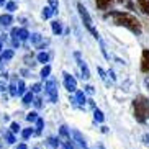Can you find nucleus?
<instances>
[{"label": "nucleus", "instance_id": "obj_1", "mask_svg": "<svg viewBox=\"0 0 149 149\" xmlns=\"http://www.w3.org/2000/svg\"><path fill=\"white\" fill-rule=\"evenodd\" d=\"M105 17L107 18H111L115 25L128 28V30L131 31V33H134L136 36H139L141 33H143L141 22L134 17V15L128 13V12H110V13H107Z\"/></svg>", "mask_w": 149, "mask_h": 149}, {"label": "nucleus", "instance_id": "obj_2", "mask_svg": "<svg viewBox=\"0 0 149 149\" xmlns=\"http://www.w3.org/2000/svg\"><path fill=\"white\" fill-rule=\"evenodd\" d=\"M133 108H134V118L136 121L144 123L149 116V100L143 95H138L133 100Z\"/></svg>", "mask_w": 149, "mask_h": 149}, {"label": "nucleus", "instance_id": "obj_3", "mask_svg": "<svg viewBox=\"0 0 149 149\" xmlns=\"http://www.w3.org/2000/svg\"><path fill=\"white\" fill-rule=\"evenodd\" d=\"M77 10H79V15H80V18H82V23L85 25V28L93 35V38L98 40V31L95 30V26H93V22H92V18H90V15H88V10L85 8L80 2L77 3Z\"/></svg>", "mask_w": 149, "mask_h": 149}, {"label": "nucleus", "instance_id": "obj_4", "mask_svg": "<svg viewBox=\"0 0 149 149\" xmlns=\"http://www.w3.org/2000/svg\"><path fill=\"white\" fill-rule=\"evenodd\" d=\"M44 88H46V95L49 97V100L53 102V103H57V98H59V95H57V82L53 79V77L48 79Z\"/></svg>", "mask_w": 149, "mask_h": 149}, {"label": "nucleus", "instance_id": "obj_5", "mask_svg": "<svg viewBox=\"0 0 149 149\" xmlns=\"http://www.w3.org/2000/svg\"><path fill=\"white\" fill-rule=\"evenodd\" d=\"M64 87H66L67 92H77V80L69 74V72H64Z\"/></svg>", "mask_w": 149, "mask_h": 149}, {"label": "nucleus", "instance_id": "obj_6", "mask_svg": "<svg viewBox=\"0 0 149 149\" xmlns=\"http://www.w3.org/2000/svg\"><path fill=\"white\" fill-rule=\"evenodd\" d=\"M75 56V59H77V64H79V67H80V72H82V79H90V70H88V66L85 64V61H82L80 59V54L79 53H75L74 54Z\"/></svg>", "mask_w": 149, "mask_h": 149}, {"label": "nucleus", "instance_id": "obj_7", "mask_svg": "<svg viewBox=\"0 0 149 149\" xmlns=\"http://www.w3.org/2000/svg\"><path fill=\"white\" fill-rule=\"evenodd\" d=\"M125 0H95V5L98 10H108L115 3H123Z\"/></svg>", "mask_w": 149, "mask_h": 149}, {"label": "nucleus", "instance_id": "obj_8", "mask_svg": "<svg viewBox=\"0 0 149 149\" xmlns=\"http://www.w3.org/2000/svg\"><path fill=\"white\" fill-rule=\"evenodd\" d=\"M141 72L149 74V49H143V54H141Z\"/></svg>", "mask_w": 149, "mask_h": 149}, {"label": "nucleus", "instance_id": "obj_9", "mask_svg": "<svg viewBox=\"0 0 149 149\" xmlns=\"http://www.w3.org/2000/svg\"><path fill=\"white\" fill-rule=\"evenodd\" d=\"M72 136H74V139L77 141V144L80 146V148H84V149H88L87 148V143H85V139H84V136L80 134L77 130H72Z\"/></svg>", "mask_w": 149, "mask_h": 149}, {"label": "nucleus", "instance_id": "obj_10", "mask_svg": "<svg viewBox=\"0 0 149 149\" xmlns=\"http://www.w3.org/2000/svg\"><path fill=\"white\" fill-rule=\"evenodd\" d=\"M75 107H80V108H84L85 107V102H87V98H85V95H84V92H75Z\"/></svg>", "mask_w": 149, "mask_h": 149}, {"label": "nucleus", "instance_id": "obj_11", "mask_svg": "<svg viewBox=\"0 0 149 149\" xmlns=\"http://www.w3.org/2000/svg\"><path fill=\"white\" fill-rule=\"evenodd\" d=\"M138 7L144 15H149V0H138Z\"/></svg>", "mask_w": 149, "mask_h": 149}, {"label": "nucleus", "instance_id": "obj_12", "mask_svg": "<svg viewBox=\"0 0 149 149\" xmlns=\"http://www.w3.org/2000/svg\"><path fill=\"white\" fill-rule=\"evenodd\" d=\"M30 40H31V43H33L36 48H38V46L43 43V36H41L40 33H33V35H30Z\"/></svg>", "mask_w": 149, "mask_h": 149}, {"label": "nucleus", "instance_id": "obj_13", "mask_svg": "<svg viewBox=\"0 0 149 149\" xmlns=\"http://www.w3.org/2000/svg\"><path fill=\"white\" fill-rule=\"evenodd\" d=\"M59 138H61L62 143H64V141H70V136H69V131H67V126H61V130H59Z\"/></svg>", "mask_w": 149, "mask_h": 149}, {"label": "nucleus", "instance_id": "obj_14", "mask_svg": "<svg viewBox=\"0 0 149 149\" xmlns=\"http://www.w3.org/2000/svg\"><path fill=\"white\" fill-rule=\"evenodd\" d=\"M18 40L20 41H25L30 38V33H28V30H25V28H18Z\"/></svg>", "mask_w": 149, "mask_h": 149}, {"label": "nucleus", "instance_id": "obj_15", "mask_svg": "<svg viewBox=\"0 0 149 149\" xmlns=\"http://www.w3.org/2000/svg\"><path fill=\"white\" fill-rule=\"evenodd\" d=\"M13 22V18H12V15H0V23H2V25H3V26H8L10 23Z\"/></svg>", "mask_w": 149, "mask_h": 149}, {"label": "nucleus", "instance_id": "obj_16", "mask_svg": "<svg viewBox=\"0 0 149 149\" xmlns=\"http://www.w3.org/2000/svg\"><path fill=\"white\" fill-rule=\"evenodd\" d=\"M53 33H54V35H57V36L62 33V25L59 22H53Z\"/></svg>", "mask_w": 149, "mask_h": 149}, {"label": "nucleus", "instance_id": "obj_17", "mask_svg": "<svg viewBox=\"0 0 149 149\" xmlns=\"http://www.w3.org/2000/svg\"><path fill=\"white\" fill-rule=\"evenodd\" d=\"M93 118H95V121L102 123L103 120H105V116H103V113H102L98 108H95V110H93Z\"/></svg>", "mask_w": 149, "mask_h": 149}, {"label": "nucleus", "instance_id": "obj_18", "mask_svg": "<svg viewBox=\"0 0 149 149\" xmlns=\"http://www.w3.org/2000/svg\"><path fill=\"white\" fill-rule=\"evenodd\" d=\"M97 70H98V74H100L102 80H103V82H105L107 85H110V79H108V74H107L105 70L102 69V67H98V69H97Z\"/></svg>", "mask_w": 149, "mask_h": 149}, {"label": "nucleus", "instance_id": "obj_19", "mask_svg": "<svg viewBox=\"0 0 149 149\" xmlns=\"http://www.w3.org/2000/svg\"><path fill=\"white\" fill-rule=\"evenodd\" d=\"M48 144H49V148H53V149H57L59 146H61V143L56 139V138H48Z\"/></svg>", "mask_w": 149, "mask_h": 149}, {"label": "nucleus", "instance_id": "obj_20", "mask_svg": "<svg viewBox=\"0 0 149 149\" xmlns=\"http://www.w3.org/2000/svg\"><path fill=\"white\" fill-rule=\"evenodd\" d=\"M53 8H51V7H44V10H43V18L44 20H48V18H51L53 17Z\"/></svg>", "mask_w": 149, "mask_h": 149}, {"label": "nucleus", "instance_id": "obj_21", "mask_svg": "<svg viewBox=\"0 0 149 149\" xmlns=\"http://www.w3.org/2000/svg\"><path fill=\"white\" fill-rule=\"evenodd\" d=\"M5 139H7V143H8V144H13L15 141H17L12 131H5Z\"/></svg>", "mask_w": 149, "mask_h": 149}, {"label": "nucleus", "instance_id": "obj_22", "mask_svg": "<svg viewBox=\"0 0 149 149\" xmlns=\"http://www.w3.org/2000/svg\"><path fill=\"white\" fill-rule=\"evenodd\" d=\"M31 102H33V92L25 93V95H23V103H25V105H30Z\"/></svg>", "mask_w": 149, "mask_h": 149}, {"label": "nucleus", "instance_id": "obj_23", "mask_svg": "<svg viewBox=\"0 0 149 149\" xmlns=\"http://www.w3.org/2000/svg\"><path fill=\"white\" fill-rule=\"evenodd\" d=\"M49 61V54L48 53H40V54H38V62H43V64H44V62H48Z\"/></svg>", "mask_w": 149, "mask_h": 149}, {"label": "nucleus", "instance_id": "obj_24", "mask_svg": "<svg viewBox=\"0 0 149 149\" xmlns=\"http://www.w3.org/2000/svg\"><path fill=\"white\" fill-rule=\"evenodd\" d=\"M38 118H40V116H38V113H36V111H31V113L26 115V120H28L30 123H35Z\"/></svg>", "mask_w": 149, "mask_h": 149}, {"label": "nucleus", "instance_id": "obj_25", "mask_svg": "<svg viewBox=\"0 0 149 149\" xmlns=\"http://www.w3.org/2000/svg\"><path fill=\"white\" fill-rule=\"evenodd\" d=\"M49 74H51V67L44 66L43 69H41V77H43V79H46V77H49Z\"/></svg>", "mask_w": 149, "mask_h": 149}, {"label": "nucleus", "instance_id": "obj_26", "mask_svg": "<svg viewBox=\"0 0 149 149\" xmlns=\"http://www.w3.org/2000/svg\"><path fill=\"white\" fill-rule=\"evenodd\" d=\"M33 128H26V130H23L22 131V136H23V139H28V138H30L31 134H33Z\"/></svg>", "mask_w": 149, "mask_h": 149}, {"label": "nucleus", "instance_id": "obj_27", "mask_svg": "<svg viewBox=\"0 0 149 149\" xmlns=\"http://www.w3.org/2000/svg\"><path fill=\"white\" fill-rule=\"evenodd\" d=\"M17 92H18V95H20V97L25 95V82H23V80H20V82H18V88H17Z\"/></svg>", "mask_w": 149, "mask_h": 149}, {"label": "nucleus", "instance_id": "obj_28", "mask_svg": "<svg viewBox=\"0 0 149 149\" xmlns=\"http://www.w3.org/2000/svg\"><path fill=\"white\" fill-rule=\"evenodd\" d=\"M43 126H44L43 118H38V120H36V133H41V131H43Z\"/></svg>", "mask_w": 149, "mask_h": 149}, {"label": "nucleus", "instance_id": "obj_29", "mask_svg": "<svg viewBox=\"0 0 149 149\" xmlns=\"http://www.w3.org/2000/svg\"><path fill=\"white\" fill-rule=\"evenodd\" d=\"M10 131L12 133H20V125H18L17 121H13L12 125H10Z\"/></svg>", "mask_w": 149, "mask_h": 149}, {"label": "nucleus", "instance_id": "obj_30", "mask_svg": "<svg viewBox=\"0 0 149 149\" xmlns=\"http://www.w3.org/2000/svg\"><path fill=\"white\" fill-rule=\"evenodd\" d=\"M2 57H3V59H12V57H13V51H12V49H7V51H3Z\"/></svg>", "mask_w": 149, "mask_h": 149}, {"label": "nucleus", "instance_id": "obj_31", "mask_svg": "<svg viewBox=\"0 0 149 149\" xmlns=\"http://www.w3.org/2000/svg\"><path fill=\"white\" fill-rule=\"evenodd\" d=\"M8 88H10V95H12V97H17V95H18V92H17V84H15V82L12 84Z\"/></svg>", "mask_w": 149, "mask_h": 149}, {"label": "nucleus", "instance_id": "obj_32", "mask_svg": "<svg viewBox=\"0 0 149 149\" xmlns=\"http://www.w3.org/2000/svg\"><path fill=\"white\" fill-rule=\"evenodd\" d=\"M49 5H51L53 12L56 13V12H57V7H59V2H57V0H49Z\"/></svg>", "mask_w": 149, "mask_h": 149}, {"label": "nucleus", "instance_id": "obj_33", "mask_svg": "<svg viewBox=\"0 0 149 149\" xmlns=\"http://www.w3.org/2000/svg\"><path fill=\"white\" fill-rule=\"evenodd\" d=\"M5 7H7V10H8V12H15V10H17V3H15V2H8Z\"/></svg>", "mask_w": 149, "mask_h": 149}, {"label": "nucleus", "instance_id": "obj_34", "mask_svg": "<svg viewBox=\"0 0 149 149\" xmlns=\"http://www.w3.org/2000/svg\"><path fill=\"white\" fill-rule=\"evenodd\" d=\"M31 92H33V93H38V92H41V84H35V85L31 87Z\"/></svg>", "mask_w": 149, "mask_h": 149}, {"label": "nucleus", "instance_id": "obj_35", "mask_svg": "<svg viewBox=\"0 0 149 149\" xmlns=\"http://www.w3.org/2000/svg\"><path fill=\"white\" fill-rule=\"evenodd\" d=\"M5 88H7V84H5V80H3V82H0V92H3Z\"/></svg>", "mask_w": 149, "mask_h": 149}, {"label": "nucleus", "instance_id": "obj_36", "mask_svg": "<svg viewBox=\"0 0 149 149\" xmlns=\"http://www.w3.org/2000/svg\"><path fill=\"white\" fill-rule=\"evenodd\" d=\"M35 105H36V108H41V98H36V100H35Z\"/></svg>", "mask_w": 149, "mask_h": 149}, {"label": "nucleus", "instance_id": "obj_37", "mask_svg": "<svg viewBox=\"0 0 149 149\" xmlns=\"http://www.w3.org/2000/svg\"><path fill=\"white\" fill-rule=\"evenodd\" d=\"M143 141H144V143H148V144H149V133H146V134L143 136Z\"/></svg>", "mask_w": 149, "mask_h": 149}, {"label": "nucleus", "instance_id": "obj_38", "mask_svg": "<svg viewBox=\"0 0 149 149\" xmlns=\"http://www.w3.org/2000/svg\"><path fill=\"white\" fill-rule=\"evenodd\" d=\"M85 90H87L88 93H93V87H90V85H87V87H85Z\"/></svg>", "mask_w": 149, "mask_h": 149}, {"label": "nucleus", "instance_id": "obj_39", "mask_svg": "<svg viewBox=\"0 0 149 149\" xmlns=\"http://www.w3.org/2000/svg\"><path fill=\"white\" fill-rule=\"evenodd\" d=\"M17 149H28V148H26V144H18Z\"/></svg>", "mask_w": 149, "mask_h": 149}, {"label": "nucleus", "instance_id": "obj_40", "mask_svg": "<svg viewBox=\"0 0 149 149\" xmlns=\"http://www.w3.org/2000/svg\"><path fill=\"white\" fill-rule=\"evenodd\" d=\"M144 82H146V85L149 87V77H146V80H144Z\"/></svg>", "mask_w": 149, "mask_h": 149}, {"label": "nucleus", "instance_id": "obj_41", "mask_svg": "<svg viewBox=\"0 0 149 149\" xmlns=\"http://www.w3.org/2000/svg\"><path fill=\"white\" fill-rule=\"evenodd\" d=\"M2 5H5V0H0V7H2Z\"/></svg>", "mask_w": 149, "mask_h": 149}, {"label": "nucleus", "instance_id": "obj_42", "mask_svg": "<svg viewBox=\"0 0 149 149\" xmlns=\"http://www.w3.org/2000/svg\"><path fill=\"white\" fill-rule=\"evenodd\" d=\"M0 51H2V43H0Z\"/></svg>", "mask_w": 149, "mask_h": 149}, {"label": "nucleus", "instance_id": "obj_43", "mask_svg": "<svg viewBox=\"0 0 149 149\" xmlns=\"http://www.w3.org/2000/svg\"><path fill=\"white\" fill-rule=\"evenodd\" d=\"M0 61H2V57H0Z\"/></svg>", "mask_w": 149, "mask_h": 149}]
</instances>
